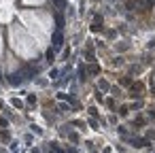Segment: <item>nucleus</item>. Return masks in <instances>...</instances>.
<instances>
[{
	"mask_svg": "<svg viewBox=\"0 0 155 153\" xmlns=\"http://www.w3.org/2000/svg\"><path fill=\"white\" fill-rule=\"evenodd\" d=\"M0 108H2V102H0Z\"/></svg>",
	"mask_w": 155,
	"mask_h": 153,
	"instance_id": "6",
	"label": "nucleus"
},
{
	"mask_svg": "<svg viewBox=\"0 0 155 153\" xmlns=\"http://www.w3.org/2000/svg\"><path fill=\"white\" fill-rule=\"evenodd\" d=\"M11 83H13V85H19V83H21L19 74H13V76H11Z\"/></svg>",
	"mask_w": 155,
	"mask_h": 153,
	"instance_id": "3",
	"label": "nucleus"
},
{
	"mask_svg": "<svg viewBox=\"0 0 155 153\" xmlns=\"http://www.w3.org/2000/svg\"><path fill=\"white\" fill-rule=\"evenodd\" d=\"M53 45L55 47L62 45V32H55V34H53Z\"/></svg>",
	"mask_w": 155,
	"mask_h": 153,
	"instance_id": "2",
	"label": "nucleus"
},
{
	"mask_svg": "<svg viewBox=\"0 0 155 153\" xmlns=\"http://www.w3.org/2000/svg\"><path fill=\"white\" fill-rule=\"evenodd\" d=\"M125 2H127V0H125Z\"/></svg>",
	"mask_w": 155,
	"mask_h": 153,
	"instance_id": "7",
	"label": "nucleus"
},
{
	"mask_svg": "<svg viewBox=\"0 0 155 153\" xmlns=\"http://www.w3.org/2000/svg\"><path fill=\"white\" fill-rule=\"evenodd\" d=\"M130 91H132V96H142V91H145V85L142 83H134L130 87Z\"/></svg>",
	"mask_w": 155,
	"mask_h": 153,
	"instance_id": "1",
	"label": "nucleus"
},
{
	"mask_svg": "<svg viewBox=\"0 0 155 153\" xmlns=\"http://www.w3.org/2000/svg\"><path fill=\"white\" fill-rule=\"evenodd\" d=\"M47 62H49V64L53 62V51H47Z\"/></svg>",
	"mask_w": 155,
	"mask_h": 153,
	"instance_id": "5",
	"label": "nucleus"
},
{
	"mask_svg": "<svg viewBox=\"0 0 155 153\" xmlns=\"http://www.w3.org/2000/svg\"><path fill=\"white\" fill-rule=\"evenodd\" d=\"M89 72H92V74H98V72H100V68L94 64V66H89Z\"/></svg>",
	"mask_w": 155,
	"mask_h": 153,
	"instance_id": "4",
	"label": "nucleus"
}]
</instances>
